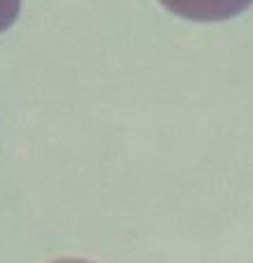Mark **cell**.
<instances>
[{"label": "cell", "mask_w": 253, "mask_h": 263, "mask_svg": "<svg viewBox=\"0 0 253 263\" xmlns=\"http://www.w3.org/2000/svg\"><path fill=\"white\" fill-rule=\"evenodd\" d=\"M21 10V0H0V33H5L16 21Z\"/></svg>", "instance_id": "7a4b0ae2"}, {"label": "cell", "mask_w": 253, "mask_h": 263, "mask_svg": "<svg viewBox=\"0 0 253 263\" xmlns=\"http://www.w3.org/2000/svg\"><path fill=\"white\" fill-rule=\"evenodd\" d=\"M158 3L191 21H225L242 14L253 0H158Z\"/></svg>", "instance_id": "6da1fadb"}, {"label": "cell", "mask_w": 253, "mask_h": 263, "mask_svg": "<svg viewBox=\"0 0 253 263\" xmlns=\"http://www.w3.org/2000/svg\"><path fill=\"white\" fill-rule=\"evenodd\" d=\"M54 263H91V261H79V258H60V261H54Z\"/></svg>", "instance_id": "3957f363"}]
</instances>
